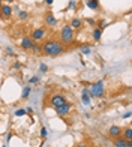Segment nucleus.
<instances>
[{"label": "nucleus", "mask_w": 132, "mask_h": 147, "mask_svg": "<svg viewBox=\"0 0 132 147\" xmlns=\"http://www.w3.org/2000/svg\"><path fill=\"white\" fill-rule=\"evenodd\" d=\"M41 137H42V138L47 137V129H45V128H42V129H41Z\"/></svg>", "instance_id": "nucleus-27"}, {"label": "nucleus", "mask_w": 132, "mask_h": 147, "mask_svg": "<svg viewBox=\"0 0 132 147\" xmlns=\"http://www.w3.org/2000/svg\"><path fill=\"white\" fill-rule=\"evenodd\" d=\"M75 6H77L75 0H71V2H69V5H68V9H75Z\"/></svg>", "instance_id": "nucleus-23"}, {"label": "nucleus", "mask_w": 132, "mask_h": 147, "mask_svg": "<svg viewBox=\"0 0 132 147\" xmlns=\"http://www.w3.org/2000/svg\"><path fill=\"white\" fill-rule=\"evenodd\" d=\"M6 2H14V0H6Z\"/></svg>", "instance_id": "nucleus-34"}, {"label": "nucleus", "mask_w": 132, "mask_h": 147, "mask_svg": "<svg viewBox=\"0 0 132 147\" xmlns=\"http://www.w3.org/2000/svg\"><path fill=\"white\" fill-rule=\"evenodd\" d=\"M86 23L90 24V26H96V21H95L93 18H87V20H86Z\"/></svg>", "instance_id": "nucleus-24"}, {"label": "nucleus", "mask_w": 132, "mask_h": 147, "mask_svg": "<svg viewBox=\"0 0 132 147\" xmlns=\"http://www.w3.org/2000/svg\"><path fill=\"white\" fill-rule=\"evenodd\" d=\"M29 17H30V14H29L27 11H20V14H18V18L20 20H27Z\"/></svg>", "instance_id": "nucleus-17"}, {"label": "nucleus", "mask_w": 132, "mask_h": 147, "mask_svg": "<svg viewBox=\"0 0 132 147\" xmlns=\"http://www.w3.org/2000/svg\"><path fill=\"white\" fill-rule=\"evenodd\" d=\"M6 53H8V54H14V51H12V48H6Z\"/></svg>", "instance_id": "nucleus-29"}, {"label": "nucleus", "mask_w": 132, "mask_h": 147, "mask_svg": "<svg viewBox=\"0 0 132 147\" xmlns=\"http://www.w3.org/2000/svg\"><path fill=\"white\" fill-rule=\"evenodd\" d=\"M77 147H89V146H86V144H78Z\"/></svg>", "instance_id": "nucleus-32"}, {"label": "nucleus", "mask_w": 132, "mask_h": 147, "mask_svg": "<svg viewBox=\"0 0 132 147\" xmlns=\"http://www.w3.org/2000/svg\"><path fill=\"white\" fill-rule=\"evenodd\" d=\"M20 68H21V63H20V62H17V63L12 65V69H20Z\"/></svg>", "instance_id": "nucleus-26"}, {"label": "nucleus", "mask_w": 132, "mask_h": 147, "mask_svg": "<svg viewBox=\"0 0 132 147\" xmlns=\"http://www.w3.org/2000/svg\"><path fill=\"white\" fill-rule=\"evenodd\" d=\"M20 45H21L23 50H30L32 45H33V41H32L30 38H23L21 42H20Z\"/></svg>", "instance_id": "nucleus-12"}, {"label": "nucleus", "mask_w": 132, "mask_h": 147, "mask_svg": "<svg viewBox=\"0 0 132 147\" xmlns=\"http://www.w3.org/2000/svg\"><path fill=\"white\" fill-rule=\"evenodd\" d=\"M29 95H30V87H29V86H27V87H26L24 90H23V99H27L29 98Z\"/></svg>", "instance_id": "nucleus-19"}, {"label": "nucleus", "mask_w": 132, "mask_h": 147, "mask_svg": "<svg viewBox=\"0 0 132 147\" xmlns=\"http://www.w3.org/2000/svg\"><path fill=\"white\" fill-rule=\"evenodd\" d=\"M15 116L17 117H21V116H26V108H18L15 111Z\"/></svg>", "instance_id": "nucleus-20"}, {"label": "nucleus", "mask_w": 132, "mask_h": 147, "mask_svg": "<svg viewBox=\"0 0 132 147\" xmlns=\"http://www.w3.org/2000/svg\"><path fill=\"white\" fill-rule=\"evenodd\" d=\"M92 36H93V41H101V38H102V30L99 29V27H95L93 32H92Z\"/></svg>", "instance_id": "nucleus-14"}, {"label": "nucleus", "mask_w": 132, "mask_h": 147, "mask_svg": "<svg viewBox=\"0 0 132 147\" xmlns=\"http://www.w3.org/2000/svg\"><path fill=\"white\" fill-rule=\"evenodd\" d=\"M123 117H125V119H128V117H131V113H125V114H123Z\"/></svg>", "instance_id": "nucleus-31"}, {"label": "nucleus", "mask_w": 132, "mask_h": 147, "mask_svg": "<svg viewBox=\"0 0 132 147\" xmlns=\"http://www.w3.org/2000/svg\"><path fill=\"white\" fill-rule=\"evenodd\" d=\"M44 2H45V5H48V6L53 5V0H44Z\"/></svg>", "instance_id": "nucleus-30"}, {"label": "nucleus", "mask_w": 132, "mask_h": 147, "mask_svg": "<svg viewBox=\"0 0 132 147\" xmlns=\"http://www.w3.org/2000/svg\"><path fill=\"white\" fill-rule=\"evenodd\" d=\"M0 17L3 20H9L12 17V8L9 5H2V8H0Z\"/></svg>", "instance_id": "nucleus-7"}, {"label": "nucleus", "mask_w": 132, "mask_h": 147, "mask_svg": "<svg viewBox=\"0 0 132 147\" xmlns=\"http://www.w3.org/2000/svg\"><path fill=\"white\" fill-rule=\"evenodd\" d=\"M71 110H72V105L69 104V102H66V104H63V105H60V107H57L56 108V113L59 116H68L69 113H71Z\"/></svg>", "instance_id": "nucleus-6"}, {"label": "nucleus", "mask_w": 132, "mask_h": 147, "mask_svg": "<svg viewBox=\"0 0 132 147\" xmlns=\"http://www.w3.org/2000/svg\"><path fill=\"white\" fill-rule=\"evenodd\" d=\"M66 102H68V99H66L63 95H54V96H51V99H50V105L54 107V108H57V107H60V105H63Z\"/></svg>", "instance_id": "nucleus-4"}, {"label": "nucleus", "mask_w": 132, "mask_h": 147, "mask_svg": "<svg viewBox=\"0 0 132 147\" xmlns=\"http://www.w3.org/2000/svg\"><path fill=\"white\" fill-rule=\"evenodd\" d=\"M81 101L86 104V105H89L90 104V95H89V92L87 90H83V95H81Z\"/></svg>", "instance_id": "nucleus-16"}, {"label": "nucleus", "mask_w": 132, "mask_h": 147, "mask_svg": "<svg viewBox=\"0 0 132 147\" xmlns=\"http://www.w3.org/2000/svg\"><path fill=\"white\" fill-rule=\"evenodd\" d=\"M114 146L116 147H126V140L123 137H117V138H114Z\"/></svg>", "instance_id": "nucleus-15"}, {"label": "nucleus", "mask_w": 132, "mask_h": 147, "mask_svg": "<svg viewBox=\"0 0 132 147\" xmlns=\"http://www.w3.org/2000/svg\"><path fill=\"white\" fill-rule=\"evenodd\" d=\"M104 95V81H96L92 84V96L101 98Z\"/></svg>", "instance_id": "nucleus-3"}, {"label": "nucleus", "mask_w": 132, "mask_h": 147, "mask_svg": "<svg viewBox=\"0 0 132 147\" xmlns=\"http://www.w3.org/2000/svg\"><path fill=\"white\" fill-rule=\"evenodd\" d=\"M120 137H123L126 141L132 140V128H131V126H126L125 129H122V135H120Z\"/></svg>", "instance_id": "nucleus-13"}, {"label": "nucleus", "mask_w": 132, "mask_h": 147, "mask_svg": "<svg viewBox=\"0 0 132 147\" xmlns=\"http://www.w3.org/2000/svg\"><path fill=\"white\" fill-rule=\"evenodd\" d=\"M59 38H60V42L63 45H69L74 42V30H72L68 26H63L62 30H60V35H59Z\"/></svg>", "instance_id": "nucleus-2"}, {"label": "nucleus", "mask_w": 132, "mask_h": 147, "mask_svg": "<svg viewBox=\"0 0 132 147\" xmlns=\"http://www.w3.org/2000/svg\"><path fill=\"white\" fill-rule=\"evenodd\" d=\"M44 20H45V24L50 26V27H54V26L57 24V20H56V17H54V14H53V12H47Z\"/></svg>", "instance_id": "nucleus-9"}, {"label": "nucleus", "mask_w": 132, "mask_h": 147, "mask_svg": "<svg viewBox=\"0 0 132 147\" xmlns=\"http://www.w3.org/2000/svg\"><path fill=\"white\" fill-rule=\"evenodd\" d=\"M86 5H87V8H90L92 11H101V3H99V0H86Z\"/></svg>", "instance_id": "nucleus-11"}, {"label": "nucleus", "mask_w": 132, "mask_h": 147, "mask_svg": "<svg viewBox=\"0 0 132 147\" xmlns=\"http://www.w3.org/2000/svg\"><path fill=\"white\" fill-rule=\"evenodd\" d=\"M69 27L74 30V32H75V30H80V29L83 27V20H80V18H72Z\"/></svg>", "instance_id": "nucleus-10"}, {"label": "nucleus", "mask_w": 132, "mask_h": 147, "mask_svg": "<svg viewBox=\"0 0 132 147\" xmlns=\"http://www.w3.org/2000/svg\"><path fill=\"white\" fill-rule=\"evenodd\" d=\"M44 38H45V29H44V27H41V29H36V30H33L32 36H30V39H32L33 42H39V41H42Z\"/></svg>", "instance_id": "nucleus-5"}, {"label": "nucleus", "mask_w": 132, "mask_h": 147, "mask_svg": "<svg viewBox=\"0 0 132 147\" xmlns=\"http://www.w3.org/2000/svg\"><path fill=\"white\" fill-rule=\"evenodd\" d=\"M108 135H110L111 138H117V137H120V135H122V128H120V126H117V125L110 126V129H108Z\"/></svg>", "instance_id": "nucleus-8"}, {"label": "nucleus", "mask_w": 132, "mask_h": 147, "mask_svg": "<svg viewBox=\"0 0 132 147\" xmlns=\"http://www.w3.org/2000/svg\"><path fill=\"white\" fill-rule=\"evenodd\" d=\"M96 24H99V29H101V30H104L105 27H107V21H105V20H102V21H99Z\"/></svg>", "instance_id": "nucleus-22"}, {"label": "nucleus", "mask_w": 132, "mask_h": 147, "mask_svg": "<svg viewBox=\"0 0 132 147\" xmlns=\"http://www.w3.org/2000/svg\"><path fill=\"white\" fill-rule=\"evenodd\" d=\"M32 53H35V54H38V53H41V45H38V44H35L33 42V45H32Z\"/></svg>", "instance_id": "nucleus-18"}, {"label": "nucleus", "mask_w": 132, "mask_h": 147, "mask_svg": "<svg viewBox=\"0 0 132 147\" xmlns=\"http://www.w3.org/2000/svg\"><path fill=\"white\" fill-rule=\"evenodd\" d=\"M81 53L83 54H90V47L89 45H83L81 47Z\"/></svg>", "instance_id": "nucleus-21"}, {"label": "nucleus", "mask_w": 132, "mask_h": 147, "mask_svg": "<svg viewBox=\"0 0 132 147\" xmlns=\"http://www.w3.org/2000/svg\"><path fill=\"white\" fill-rule=\"evenodd\" d=\"M41 51L45 56L56 57V56L62 54V53L65 51V45L60 41H56V39H48V41H45L44 45L41 47Z\"/></svg>", "instance_id": "nucleus-1"}, {"label": "nucleus", "mask_w": 132, "mask_h": 147, "mask_svg": "<svg viewBox=\"0 0 132 147\" xmlns=\"http://www.w3.org/2000/svg\"><path fill=\"white\" fill-rule=\"evenodd\" d=\"M2 2H3V0H0V8H2Z\"/></svg>", "instance_id": "nucleus-33"}, {"label": "nucleus", "mask_w": 132, "mask_h": 147, "mask_svg": "<svg viewBox=\"0 0 132 147\" xmlns=\"http://www.w3.org/2000/svg\"><path fill=\"white\" fill-rule=\"evenodd\" d=\"M48 71V66L47 65H41V72H47Z\"/></svg>", "instance_id": "nucleus-28"}, {"label": "nucleus", "mask_w": 132, "mask_h": 147, "mask_svg": "<svg viewBox=\"0 0 132 147\" xmlns=\"http://www.w3.org/2000/svg\"><path fill=\"white\" fill-rule=\"evenodd\" d=\"M36 83H39V77H32L30 78V84H36Z\"/></svg>", "instance_id": "nucleus-25"}]
</instances>
